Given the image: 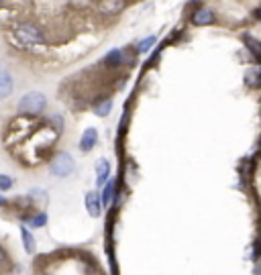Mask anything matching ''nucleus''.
Wrapping results in <instances>:
<instances>
[{"instance_id":"1","label":"nucleus","mask_w":261,"mask_h":275,"mask_svg":"<svg viewBox=\"0 0 261 275\" xmlns=\"http://www.w3.org/2000/svg\"><path fill=\"white\" fill-rule=\"evenodd\" d=\"M14 39L20 45H39L43 41V33L31 23H18L14 27Z\"/></svg>"},{"instance_id":"2","label":"nucleus","mask_w":261,"mask_h":275,"mask_svg":"<svg viewBox=\"0 0 261 275\" xmlns=\"http://www.w3.org/2000/svg\"><path fill=\"white\" fill-rule=\"evenodd\" d=\"M43 108H45V96L39 94V92H29L18 102V110L25 112V114H37Z\"/></svg>"},{"instance_id":"3","label":"nucleus","mask_w":261,"mask_h":275,"mask_svg":"<svg viewBox=\"0 0 261 275\" xmlns=\"http://www.w3.org/2000/svg\"><path fill=\"white\" fill-rule=\"evenodd\" d=\"M51 172L59 178H65L74 172V159L70 153H59L53 161H51Z\"/></svg>"},{"instance_id":"4","label":"nucleus","mask_w":261,"mask_h":275,"mask_svg":"<svg viewBox=\"0 0 261 275\" xmlns=\"http://www.w3.org/2000/svg\"><path fill=\"white\" fill-rule=\"evenodd\" d=\"M98 143V131L96 129H88L84 135H82V141H80V149L84 153H88L94 149V145Z\"/></svg>"},{"instance_id":"5","label":"nucleus","mask_w":261,"mask_h":275,"mask_svg":"<svg viewBox=\"0 0 261 275\" xmlns=\"http://www.w3.org/2000/svg\"><path fill=\"white\" fill-rule=\"evenodd\" d=\"M125 8V0H102L98 2V10L102 14H117Z\"/></svg>"},{"instance_id":"6","label":"nucleus","mask_w":261,"mask_h":275,"mask_svg":"<svg viewBox=\"0 0 261 275\" xmlns=\"http://www.w3.org/2000/svg\"><path fill=\"white\" fill-rule=\"evenodd\" d=\"M86 208H88L90 216H98L100 214V208H102V202H100V196L96 192H88L86 194Z\"/></svg>"},{"instance_id":"7","label":"nucleus","mask_w":261,"mask_h":275,"mask_svg":"<svg viewBox=\"0 0 261 275\" xmlns=\"http://www.w3.org/2000/svg\"><path fill=\"white\" fill-rule=\"evenodd\" d=\"M212 20H214V16H212V12L208 8H200L198 12H194V16H192V23L196 27H206V25L212 23Z\"/></svg>"},{"instance_id":"8","label":"nucleus","mask_w":261,"mask_h":275,"mask_svg":"<svg viewBox=\"0 0 261 275\" xmlns=\"http://www.w3.org/2000/svg\"><path fill=\"white\" fill-rule=\"evenodd\" d=\"M108 174H111V165H108L106 159H100V161L96 163V183L102 185V183L106 182Z\"/></svg>"},{"instance_id":"9","label":"nucleus","mask_w":261,"mask_h":275,"mask_svg":"<svg viewBox=\"0 0 261 275\" xmlns=\"http://www.w3.org/2000/svg\"><path fill=\"white\" fill-rule=\"evenodd\" d=\"M20 237H23V245H25V251L27 253H35L37 249V243H35V237L31 235V230L27 226L20 228Z\"/></svg>"},{"instance_id":"10","label":"nucleus","mask_w":261,"mask_h":275,"mask_svg":"<svg viewBox=\"0 0 261 275\" xmlns=\"http://www.w3.org/2000/svg\"><path fill=\"white\" fill-rule=\"evenodd\" d=\"M115 192H117V180L108 182V183L104 185V189H102V196H100V202L108 206V204L113 202V196H115Z\"/></svg>"},{"instance_id":"11","label":"nucleus","mask_w":261,"mask_h":275,"mask_svg":"<svg viewBox=\"0 0 261 275\" xmlns=\"http://www.w3.org/2000/svg\"><path fill=\"white\" fill-rule=\"evenodd\" d=\"M104 63H106L108 68H117V66H121V63H123V53H121V49L108 51L106 57H104Z\"/></svg>"},{"instance_id":"12","label":"nucleus","mask_w":261,"mask_h":275,"mask_svg":"<svg viewBox=\"0 0 261 275\" xmlns=\"http://www.w3.org/2000/svg\"><path fill=\"white\" fill-rule=\"evenodd\" d=\"M12 90V80L8 74H0V98H6Z\"/></svg>"},{"instance_id":"13","label":"nucleus","mask_w":261,"mask_h":275,"mask_svg":"<svg viewBox=\"0 0 261 275\" xmlns=\"http://www.w3.org/2000/svg\"><path fill=\"white\" fill-rule=\"evenodd\" d=\"M153 43H155V37H153V35L147 37V39H143L141 43L137 45V53H147L151 47H153Z\"/></svg>"},{"instance_id":"14","label":"nucleus","mask_w":261,"mask_h":275,"mask_svg":"<svg viewBox=\"0 0 261 275\" xmlns=\"http://www.w3.org/2000/svg\"><path fill=\"white\" fill-rule=\"evenodd\" d=\"M123 53V63H130V66H133L135 63V57H137V49H127V51H121Z\"/></svg>"},{"instance_id":"15","label":"nucleus","mask_w":261,"mask_h":275,"mask_svg":"<svg viewBox=\"0 0 261 275\" xmlns=\"http://www.w3.org/2000/svg\"><path fill=\"white\" fill-rule=\"evenodd\" d=\"M111 108H113V102H111V100H106V102H102V104H98V106H96V114L106 116L108 112H111Z\"/></svg>"},{"instance_id":"16","label":"nucleus","mask_w":261,"mask_h":275,"mask_svg":"<svg viewBox=\"0 0 261 275\" xmlns=\"http://www.w3.org/2000/svg\"><path fill=\"white\" fill-rule=\"evenodd\" d=\"M12 187V180L8 176H0V192H8Z\"/></svg>"},{"instance_id":"17","label":"nucleus","mask_w":261,"mask_h":275,"mask_svg":"<svg viewBox=\"0 0 261 275\" xmlns=\"http://www.w3.org/2000/svg\"><path fill=\"white\" fill-rule=\"evenodd\" d=\"M45 220H47L45 214H37V216L31 218V226H33V228H41L43 224H45Z\"/></svg>"},{"instance_id":"18","label":"nucleus","mask_w":261,"mask_h":275,"mask_svg":"<svg viewBox=\"0 0 261 275\" xmlns=\"http://www.w3.org/2000/svg\"><path fill=\"white\" fill-rule=\"evenodd\" d=\"M245 80H247L249 86L257 88V70H249V72H247V76H245Z\"/></svg>"},{"instance_id":"19","label":"nucleus","mask_w":261,"mask_h":275,"mask_svg":"<svg viewBox=\"0 0 261 275\" xmlns=\"http://www.w3.org/2000/svg\"><path fill=\"white\" fill-rule=\"evenodd\" d=\"M245 39H247V43H249V49H251L253 57H257V41H255V39H251V37H245Z\"/></svg>"},{"instance_id":"20","label":"nucleus","mask_w":261,"mask_h":275,"mask_svg":"<svg viewBox=\"0 0 261 275\" xmlns=\"http://www.w3.org/2000/svg\"><path fill=\"white\" fill-rule=\"evenodd\" d=\"M2 263H4V253L0 251V265H2Z\"/></svg>"},{"instance_id":"21","label":"nucleus","mask_w":261,"mask_h":275,"mask_svg":"<svg viewBox=\"0 0 261 275\" xmlns=\"http://www.w3.org/2000/svg\"><path fill=\"white\" fill-rule=\"evenodd\" d=\"M0 202H4V200H2V196H0Z\"/></svg>"}]
</instances>
